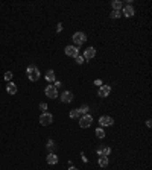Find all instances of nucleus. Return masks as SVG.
<instances>
[{"mask_svg":"<svg viewBox=\"0 0 152 170\" xmlns=\"http://www.w3.org/2000/svg\"><path fill=\"white\" fill-rule=\"evenodd\" d=\"M110 153H111V149L110 147H101L97 151V156H99V158H101V156H108Z\"/></svg>","mask_w":152,"mask_h":170,"instance_id":"obj_11","label":"nucleus"},{"mask_svg":"<svg viewBox=\"0 0 152 170\" xmlns=\"http://www.w3.org/2000/svg\"><path fill=\"white\" fill-rule=\"evenodd\" d=\"M47 149H49L50 153H53V151H55V143H53V140H49L47 141Z\"/></svg>","mask_w":152,"mask_h":170,"instance_id":"obj_18","label":"nucleus"},{"mask_svg":"<svg viewBox=\"0 0 152 170\" xmlns=\"http://www.w3.org/2000/svg\"><path fill=\"white\" fill-rule=\"evenodd\" d=\"M91 121H93V117L88 114H85L81 117V120H79V126L81 128H90L91 126Z\"/></svg>","mask_w":152,"mask_h":170,"instance_id":"obj_3","label":"nucleus"},{"mask_svg":"<svg viewBox=\"0 0 152 170\" xmlns=\"http://www.w3.org/2000/svg\"><path fill=\"white\" fill-rule=\"evenodd\" d=\"M146 126H148V128L152 126V120H148V121H146Z\"/></svg>","mask_w":152,"mask_h":170,"instance_id":"obj_26","label":"nucleus"},{"mask_svg":"<svg viewBox=\"0 0 152 170\" xmlns=\"http://www.w3.org/2000/svg\"><path fill=\"white\" fill-rule=\"evenodd\" d=\"M52 120H53V115L49 114V112H43L41 117H40V123H41L43 126H47L52 123Z\"/></svg>","mask_w":152,"mask_h":170,"instance_id":"obj_4","label":"nucleus"},{"mask_svg":"<svg viewBox=\"0 0 152 170\" xmlns=\"http://www.w3.org/2000/svg\"><path fill=\"white\" fill-rule=\"evenodd\" d=\"M71 38H73V43H75L76 46H81L82 43L87 41V37H85V33H84V32H76Z\"/></svg>","mask_w":152,"mask_h":170,"instance_id":"obj_2","label":"nucleus"},{"mask_svg":"<svg viewBox=\"0 0 152 170\" xmlns=\"http://www.w3.org/2000/svg\"><path fill=\"white\" fill-rule=\"evenodd\" d=\"M70 170H78L76 167H70Z\"/></svg>","mask_w":152,"mask_h":170,"instance_id":"obj_28","label":"nucleus"},{"mask_svg":"<svg viewBox=\"0 0 152 170\" xmlns=\"http://www.w3.org/2000/svg\"><path fill=\"white\" fill-rule=\"evenodd\" d=\"M46 160H47V162H49V164H56V162H58V156H56L55 153H49V155H47V158H46Z\"/></svg>","mask_w":152,"mask_h":170,"instance_id":"obj_15","label":"nucleus"},{"mask_svg":"<svg viewBox=\"0 0 152 170\" xmlns=\"http://www.w3.org/2000/svg\"><path fill=\"white\" fill-rule=\"evenodd\" d=\"M110 93H111V87L110 85H102L101 88H99V91H97L99 97H107Z\"/></svg>","mask_w":152,"mask_h":170,"instance_id":"obj_8","label":"nucleus"},{"mask_svg":"<svg viewBox=\"0 0 152 170\" xmlns=\"http://www.w3.org/2000/svg\"><path fill=\"white\" fill-rule=\"evenodd\" d=\"M40 110H41L43 112H46V110H47V105H46V103H40Z\"/></svg>","mask_w":152,"mask_h":170,"instance_id":"obj_25","label":"nucleus"},{"mask_svg":"<svg viewBox=\"0 0 152 170\" xmlns=\"http://www.w3.org/2000/svg\"><path fill=\"white\" fill-rule=\"evenodd\" d=\"M113 123H114V120L111 119V117H108V115H102V117L99 119V125H101L102 128L103 126H111Z\"/></svg>","mask_w":152,"mask_h":170,"instance_id":"obj_7","label":"nucleus"},{"mask_svg":"<svg viewBox=\"0 0 152 170\" xmlns=\"http://www.w3.org/2000/svg\"><path fill=\"white\" fill-rule=\"evenodd\" d=\"M123 15H126V17H133L134 15V8L131 5H126L123 8Z\"/></svg>","mask_w":152,"mask_h":170,"instance_id":"obj_12","label":"nucleus"},{"mask_svg":"<svg viewBox=\"0 0 152 170\" xmlns=\"http://www.w3.org/2000/svg\"><path fill=\"white\" fill-rule=\"evenodd\" d=\"M46 96L50 97V99L58 97V88L55 85H47V87H46Z\"/></svg>","mask_w":152,"mask_h":170,"instance_id":"obj_5","label":"nucleus"},{"mask_svg":"<svg viewBox=\"0 0 152 170\" xmlns=\"http://www.w3.org/2000/svg\"><path fill=\"white\" fill-rule=\"evenodd\" d=\"M11 79H12V73H11V71L5 73V80H8V82H11Z\"/></svg>","mask_w":152,"mask_h":170,"instance_id":"obj_23","label":"nucleus"},{"mask_svg":"<svg viewBox=\"0 0 152 170\" xmlns=\"http://www.w3.org/2000/svg\"><path fill=\"white\" fill-rule=\"evenodd\" d=\"M96 135H97L99 138H103V137H105V132H103V129H102V128H97V129H96Z\"/></svg>","mask_w":152,"mask_h":170,"instance_id":"obj_20","label":"nucleus"},{"mask_svg":"<svg viewBox=\"0 0 152 170\" xmlns=\"http://www.w3.org/2000/svg\"><path fill=\"white\" fill-rule=\"evenodd\" d=\"M26 71H28V78L32 80V82H35V80L40 79V70L37 69L35 65H29Z\"/></svg>","mask_w":152,"mask_h":170,"instance_id":"obj_1","label":"nucleus"},{"mask_svg":"<svg viewBox=\"0 0 152 170\" xmlns=\"http://www.w3.org/2000/svg\"><path fill=\"white\" fill-rule=\"evenodd\" d=\"M79 115H81V114H79L78 110H71V111H70V119H78Z\"/></svg>","mask_w":152,"mask_h":170,"instance_id":"obj_19","label":"nucleus"},{"mask_svg":"<svg viewBox=\"0 0 152 170\" xmlns=\"http://www.w3.org/2000/svg\"><path fill=\"white\" fill-rule=\"evenodd\" d=\"M75 59H76V62H78V64H82L84 61H85V59H84V56H81V55H78Z\"/></svg>","mask_w":152,"mask_h":170,"instance_id":"obj_24","label":"nucleus"},{"mask_svg":"<svg viewBox=\"0 0 152 170\" xmlns=\"http://www.w3.org/2000/svg\"><path fill=\"white\" fill-rule=\"evenodd\" d=\"M65 55L70 56V58H76L79 55V49L76 46H67L65 47Z\"/></svg>","mask_w":152,"mask_h":170,"instance_id":"obj_6","label":"nucleus"},{"mask_svg":"<svg viewBox=\"0 0 152 170\" xmlns=\"http://www.w3.org/2000/svg\"><path fill=\"white\" fill-rule=\"evenodd\" d=\"M56 31H58V32H61V31H62V26H61V24H58V28H56Z\"/></svg>","mask_w":152,"mask_h":170,"instance_id":"obj_27","label":"nucleus"},{"mask_svg":"<svg viewBox=\"0 0 152 170\" xmlns=\"http://www.w3.org/2000/svg\"><path fill=\"white\" fill-rule=\"evenodd\" d=\"M6 91H8L9 94H15L17 93V85L14 82H8V85H6Z\"/></svg>","mask_w":152,"mask_h":170,"instance_id":"obj_13","label":"nucleus"},{"mask_svg":"<svg viewBox=\"0 0 152 170\" xmlns=\"http://www.w3.org/2000/svg\"><path fill=\"white\" fill-rule=\"evenodd\" d=\"M94 55H96L94 47H88V49L85 50V53H84V59H93Z\"/></svg>","mask_w":152,"mask_h":170,"instance_id":"obj_10","label":"nucleus"},{"mask_svg":"<svg viewBox=\"0 0 152 170\" xmlns=\"http://www.w3.org/2000/svg\"><path fill=\"white\" fill-rule=\"evenodd\" d=\"M61 100L64 102V103H70V102L73 100V94H71L70 91H64L61 94Z\"/></svg>","mask_w":152,"mask_h":170,"instance_id":"obj_9","label":"nucleus"},{"mask_svg":"<svg viewBox=\"0 0 152 170\" xmlns=\"http://www.w3.org/2000/svg\"><path fill=\"white\" fill-rule=\"evenodd\" d=\"M99 166L107 167L108 166V156H101V158H99Z\"/></svg>","mask_w":152,"mask_h":170,"instance_id":"obj_16","label":"nucleus"},{"mask_svg":"<svg viewBox=\"0 0 152 170\" xmlns=\"http://www.w3.org/2000/svg\"><path fill=\"white\" fill-rule=\"evenodd\" d=\"M78 111H79V114H84V115H85V114H87V111H88V106L84 105L82 108H78Z\"/></svg>","mask_w":152,"mask_h":170,"instance_id":"obj_22","label":"nucleus"},{"mask_svg":"<svg viewBox=\"0 0 152 170\" xmlns=\"http://www.w3.org/2000/svg\"><path fill=\"white\" fill-rule=\"evenodd\" d=\"M120 15H122V12H120V11H113V12L110 14V17H111V18H119Z\"/></svg>","mask_w":152,"mask_h":170,"instance_id":"obj_21","label":"nucleus"},{"mask_svg":"<svg viewBox=\"0 0 152 170\" xmlns=\"http://www.w3.org/2000/svg\"><path fill=\"white\" fill-rule=\"evenodd\" d=\"M46 80H47V82H53V80H55V71L53 70H47V71H46Z\"/></svg>","mask_w":152,"mask_h":170,"instance_id":"obj_14","label":"nucleus"},{"mask_svg":"<svg viewBox=\"0 0 152 170\" xmlns=\"http://www.w3.org/2000/svg\"><path fill=\"white\" fill-rule=\"evenodd\" d=\"M111 5H113V9L114 11H120L122 9V2H120V0H114Z\"/></svg>","mask_w":152,"mask_h":170,"instance_id":"obj_17","label":"nucleus"}]
</instances>
